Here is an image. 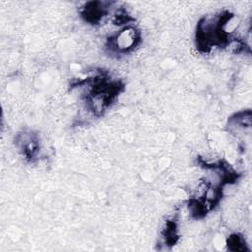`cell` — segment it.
<instances>
[{"label":"cell","mask_w":252,"mask_h":252,"mask_svg":"<svg viewBox=\"0 0 252 252\" xmlns=\"http://www.w3.org/2000/svg\"><path fill=\"white\" fill-rule=\"evenodd\" d=\"M137 40V32L133 28H127L116 34L113 44L117 50L126 51L130 49Z\"/></svg>","instance_id":"cell-1"}]
</instances>
